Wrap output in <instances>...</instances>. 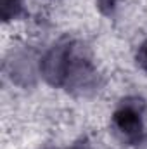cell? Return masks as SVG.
Wrapping results in <instances>:
<instances>
[{
  "label": "cell",
  "mask_w": 147,
  "mask_h": 149,
  "mask_svg": "<svg viewBox=\"0 0 147 149\" xmlns=\"http://www.w3.org/2000/svg\"><path fill=\"white\" fill-rule=\"evenodd\" d=\"M144 102L140 99H125L112 114V127L118 137L126 144H135L144 134Z\"/></svg>",
  "instance_id": "6da1fadb"
},
{
  "label": "cell",
  "mask_w": 147,
  "mask_h": 149,
  "mask_svg": "<svg viewBox=\"0 0 147 149\" xmlns=\"http://www.w3.org/2000/svg\"><path fill=\"white\" fill-rule=\"evenodd\" d=\"M2 17L3 21H9L10 17H16L21 10V0H2Z\"/></svg>",
  "instance_id": "7a4b0ae2"
},
{
  "label": "cell",
  "mask_w": 147,
  "mask_h": 149,
  "mask_svg": "<svg viewBox=\"0 0 147 149\" xmlns=\"http://www.w3.org/2000/svg\"><path fill=\"white\" fill-rule=\"evenodd\" d=\"M137 63L140 64L142 70L147 71V40L142 43V47H140L139 52H137Z\"/></svg>",
  "instance_id": "3957f363"
},
{
  "label": "cell",
  "mask_w": 147,
  "mask_h": 149,
  "mask_svg": "<svg viewBox=\"0 0 147 149\" xmlns=\"http://www.w3.org/2000/svg\"><path fill=\"white\" fill-rule=\"evenodd\" d=\"M114 3H116V0H99V7H101L106 14H111V12H112Z\"/></svg>",
  "instance_id": "277c9868"
}]
</instances>
